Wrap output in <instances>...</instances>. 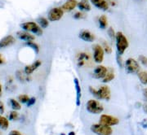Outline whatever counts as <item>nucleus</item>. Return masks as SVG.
I'll return each instance as SVG.
<instances>
[{"label": "nucleus", "instance_id": "nucleus-1", "mask_svg": "<svg viewBox=\"0 0 147 135\" xmlns=\"http://www.w3.org/2000/svg\"><path fill=\"white\" fill-rule=\"evenodd\" d=\"M89 91L94 97L100 99L110 100V90L108 86H101L98 90L95 89L92 86H89Z\"/></svg>", "mask_w": 147, "mask_h": 135}, {"label": "nucleus", "instance_id": "nucleus-2", "mask_svg": "<svg viewBox=\"0 0 147 135\" xmlns=\"http://www.w3.org/2000/svg\"><path fill=\"white\" fill-rule=\"evenodd\" d=\"M115 40L116 48H117V51H118V54L121 55L126 51V49L128 47L129 43H128V41L127 39L126 36L122 32L116 33Z\"/></svg>", "mask_w": 147, "mask_h": 135}, {"label": "nucleus", "instance_id": "nucleus-3", "mask_svg": "<svg viewBox=\"0 0 147 135\" xmlns=\"http://www.w3.org/2000/svg\"><path fill=\"white\" fill-rule=\"evenodd\" d=\"M21 29H23L24 30L28 32H32L34 34L40 36L42 34V28L38 25L35 22L33 21H28V22H25L22 23L21 25Z\"/></svg>", "mask_w": 147, "mask_h": 135}, {"label": "nucleus", "instance_id": "nucleus-4", "mask_svg": "<svg viewBox=\"0 0 147 135\" xmlns=\"http://www.w3.org/2000/svg\"><path fill=\"white\" fill-rule=\"evenodd\" d=\"M86 108L88 112L92 113V114H100L104 110L103 106L98 101L94 100V99H90L88 101Z\"/></svg>", "mask_w": 147, "mask_h": 135}, {"label": "nucleus", "instance_id": "nucleus-5", "mask_svg": "<svg viewBox=\"0 0 147 135\" xmlns=\"http://www.w3.org/2000/svg\"><path fill=\"white\" fill-rule=\"evenodd\" d=\"M91 131L96 135H111L113 130L110 126L100 125V124H95L91 126Z\"/></svg>", "mask_w": 147, "mask_h": 135}, {"label": "nucleus", "instance_id": "nucleus-6", "mask_svg": "<svg viewBox=\"0 0 147 135\" xmlns=\"http://www.w3.org/2000/svg\"><path fill=\"white\" fill-rule=\"evenodd\" d=\"M139 69H140L139 63H137V60H135L132 58H129L127 59L125 62V70L127 73L134 74V73H137L139 71Z\"/></svg>", "mask_w": 147, "mask_h": 135}, {"label": "nucleus", "instance_id": "nucleus-7", "mask_svg": "<svg viewBox=\"0 0 147 135\" xmlns=\"http://www.w3.org/2000/svg\"><path fill=\"white\" fill-rule=\"evenodd\" d=\"M119 120L115 116L110 115H101L99 120V124L106 126H114L119 124Z\"/></svg>", "mask_w": 147, "mask_h": 135}, {"label": "nucleus", "instance_id": "nucleus-8", "mask_svg": "<svg viewBox=\"0 0 147 135\" xmlns=\"http://www.w3.org/2000/svg\"><path fill=\"white\" fill-rule=\"evenodd\" d=\"M92 50H93V59H94V61L96 63H100L104 59L105 51L103 50V47L100 45H98V44H96L92 47Z\"/></svg>", "mask_w": 147, "mask_h": 135}, {"label": "nucleus", "instance_id": "nucleus-9", "mask_svg": "<svg viewBox=\"0 0 147 135\" xmlns=\"http://www.w3.org/2000/svg\"><path fill=\"white\" fill-rule=\"evenodd\" d=\"M76 60H77V64L79 67H84L89 64L91 57L86 52H79L76 56Z\"/></svg>", "mask_w": 147, "mask_h": 135}, {"label": "nucleus", "instance_id": "nucleus-10", "mask_svg": "<svg viewBox=\"0 0 147 135\" xmlns=\"http://www.w3.org/2000/svg\"><path fill=\"white\" fill-rule=\"evenodd\" d=\"M64 11L61 7H54L48 12V20L50 21H57L61 19Z\"/></svg>", "mask_w": 147, "mask_h": 135}, {"label": "nucleus", "instance_id": "nucleus-11", "mask_svg": "<svg viewBox=\"0 0 147 135\" xmlns=\"http://www.w3.org/2000/svg\"><path fill=\"white\" fill-rule=\"evenodd\" d=\"M79 37L80 39L87 42H94L95 36L92 33V32L88 30V29H84L79 33Z\"/></svg>", "mask_w": 147, "mask_h": 135}, {"label": "nucleus", "instance_id": "nucleus-12", "mask_svg": "<svg viewBox=\"0 0 147 135\" xmlns=\"http://www.w3.org/2000/svg\"><path fill=\"white\" fill-rule=\"evenodd\" d=\"M107 70H108V68L105 66L98 65L97 67L95 68L94 71H93V77L96 79H102L105 76Z\"/></svg>", "mask_w": 147, "mask_h": 135}, {"label": "nucleus", "instance_id": "nucleus-13", "mask_svg": "<svg viewBox=\"0 0 147 135\" xmlns=\"http://www.w3.org/2000/svg\"><path fill=\"white\" fill-rule=\"evenodd\" d=\"M16 36L19 39L23 40L25 42H32L35 39V37L34 35H32L31 33H28V31H18L16 33Z\"/></svg>", "mask_w": 147, "mask_h": 135}, {"label": "nucleus", "instance_id": "nucleus-14", "mask_svg": "<svg viewBox=\"0 0 147 135\" xmlns=\"http://www.w3.org/2000/svg\"><path fill=\"white\" fill-rule=\"evenodd\" d=\"M14 42H15V37L13 36L7 35V36L4 37L0 40V49L10 47Z\"/></svg>", "mask_w": 147, "mask_h": 135}, {"label": "nucleus", "instance_id": "nucleus-15", "mask_svg": "<svg viewBox=\"0 0 147 135\" xmlns=\"http://www.w3.org/2000/svg\"><path fill=\"white\" fill-rule=\"evenodd\" d=\"M41 64H42V61H40V60H36V61H34V63H32L31 64L26 65V66L25 67V68H24V71H25V73H26V74H28V75H31L32 73L36 70L37 68H38L41 66Z\"/></svg>", "mask_w": 147, "mask_h": 135}, {"label": "nucleus", "instance_id": "nucleus-16", "mask_svg": "<svg viewBox=\"0 0 147 135\" xmlns=\"http://www.w3.org/2000/svg\"><path fill=\"white\" fill-rule=\"evenodd\" d=\"M91 3L98 9L103 11H107L110 7V4L105 0H91Z\"/></svg>", "mask_w": 147, "mask_h": 135}, {"label": "nucleus", "instance_id": "nucleus-17", "mask_svg": "<svg viewBox=\"0 0 147 135\" xmlns=\"http://www.w3.org/2000/svg\"><path fill=\"white\" fill-rule=\"evenodd\" d=\"M16 77L17 78V80L19 82H22V83L28 82H30L31 80L30 75H28V74L25 73V71H22V70H17L16 71Z\"/></svg>", "mask_w": 147, "mask_h": 135}, {"label": "nucleus", "instance_id": "nucleus-18", "mask_svg": "<svg viewBox=\"0 0 147 135\" xmlns=\"http://www.w3.org/2000/svg\"><path fill=\"white\" fill-rule=\"evenodd\" d=\"M78 5V3L76 0H67L65 3H64L61 9L65 11H70L74 10Z\"/></svg>", "mask_w": 147, "mask_h": 135}, {"label": "nucleus", "instance_id": "nucleus-19", "mask_svg": "<svg viewBox=\"0 0 147 135\" xmlns=\"http://www.w3.org/2000/svg\"><path fill=\"white\" fill-rule=\"evenodd\" d=\"M74 82L75 85V89H76V94H77V98H76V105L79 106L81 104V97H82V90H81V86L79 84L78 78H74Z\"/></svg>", "mask_w": 147, "mask_h": 135}, {"label": "nucleus", "instance_id": "nucleus-20", "mask_svg": "<svg viewBox=\"0 0 147 135\" xmlns=\"http://www.w3.org/2000/svg\"><path fill=\"white\" fill-rule=\"evenodd\" d=\"M114 78H115L114 69H112L111 68H109L105 76L104 77V78H102V82L103 83H108V82H111L112 80H114Z\"/></svg>", "mask_w": 147, "mask_h": 135}, {"label": "nucleus", "instance_id": "nucleus-21", "mask_svg": "<svg viewBox=\"0 0 147 135\" xmlns=\"http://www.w3.org/2000/svg\"><path fill=\"white\" fill-rule=\"evenodd\" d=\"M78 7L80 10L85 11H88L91 10V5L88 0H81L78 3Z\"/></svg>", "mask_w": 147, "mask_h": 135}, {"label": "nucleus", "instance_id": "nucleus-22", "mask_svg": "<svg viewBox=\"0 0 147 135\" xmlns=\"http://www.w3.org/2000/svg\"><path fill=\"white\" fill-rule=\"evenodd\" d=\"M9 127V122H8V120L0 116V129L1 130H6L8 129Z\"/></svg>", "mask_w": 147, "mask_h": 135}, {"label": "nucleus", "instance_id": "nucleus-23", "mask_svg": "<svg viewBox=\"0 0 147 135\" xmlns=\"http://www.w3.org/2000/svg\"><path fill=\"white\" fill-rule=\"evenodd\" d=\"M98 22H99V27L102 29H105L107 27V17L105 16V15H102V16H100L99 20H98Z\"/></svg>", "mask_w": 147, "mask_h": 135}, {"label": "nucleus", "instance_id": "nucleus-24", "mask_svg": "<svg viewBox=\"0 0 147 135\" xmlns=\"http://www.w3.org/2000/svg\"><path fill=\"white\" fill-rule=\"evenodd\" d=\"M9 102H10L11 107V108L13 110L18 111V110H20L21 108V104H20V103H19L18 101H16V99H11L10 100H9Z\"/></svg>", "mask_w": 147, "mask_h": 135}, {"label": "nucleus", "instance_id": "nucleus-25", "mask_svg": "<svg viewBox=\"0 0 147 135\" xmlns=\"http://www.w3.org/2000/svg\"><path fill=\"white\" fill-rule=\"evenodd\" d=\"M26 46L28 47H30L32 50L35 52L36 54H38L39 52V47H38V45L36 44V43H34V42H33V41L32 42H26Z\"/></svg>", "mask_w": 147, "mask_h": 135}, {"label": "nucleus", "instance_id": "nucleus-26", "mask_svg": "<svg viewBox=\"0 0 147 135\" xmlns=\"http://www.w3.org/2000/svg\"><path fill=\"white\" fill-rule=\"evenodd\" d=\"M138 78L143 85H147V72H141L138 73Z\"/></svg>", "mask_w": 147, "mask_h": 135}, {"label": "nucleus", "instance_id": "nucleus-27", "mask_svg": "<svg viewBox=\"0 0 147 135\" xmlns=\"http://www.w3.org/2000/svg\"><path fill=\"white\" fill-rule=\"evenodd\" d=\"M38 23H39V26H41V28L45 29L48 26V21L44 17H41L38 19Z\"/></svg>", "mask_w": 147, "mask_h": 135}, {"label": "nucleus", "instance_id": "nucleus-28", "mask_svg": "<svg viewBox=\"0 0 147 135\" xmlns=\"http://www.w3.org/2000/svg\"><path fill=\"white\" fill-rule=\"evenodd\" d=\"M9 120H18L19 118V114H18V112H16V111H11L10 113H9Z\"/></svg>", "mask_w": 147, "mask_h": 135}, {"label": "nucleus", "instance_id": "nucleus-29", "mask_svg": "<svg viewBox=\"0 0 147 135\" xmlns=\"http://www.w3.org/2000/svg\"><path fill=\"white\" fill-rule=\"evenodd\" d=\"M29 99H30V97L26 94H21L18 96V100L22 104H26L29 101Z\"/></svg>", "mask_w": 147, "mask_h": 135}, {"label": "nucleus", "instance_id": "nucleus-30", "mask_svg": "<svg viewBox=\"0 0 147 135\" xmlns=\"http://www.w3.org/2000/svg\"><path fill=\"white\" fill-rule=\"evenodd\" d=\"M103 50L106 54H110L112 52V48L106 42H103Z\"/></svg>", "mask_w": 147, "mask_h": 135}, {"label": "nucleus", "instance_id": "nucleus-31", "mask_svg": "<svg viewBox=\"0 0 147 135\" xmlns=\"http://www.w3.org/2000/svg\"><path fill=\"white\" fill-rule=\"evenodd\" d=\"M108 35H109V37H110L111 39L115 38L116 33L115 32V30H114V29H113L112 27L109 28V29H108Z\"/></svg>", "mask_w": 147, "mask_h": 135}, {"label": "nucleus", "instance_id": "nucleus-32", "mask_svg": "<svg viewBox=\"0 0 147 135\" xmlns=\"http://www.w3.org/2000/svg\"><path fill=\"white\" fill-rule=\"evenodd\" d=\"M74 18L76 19V20H81V19L85 18V15H84V12H76L74 15Z\"/></svg>", "mask_w": 147, "mask_h": 135}, {"label": "nucleus", "instance_id": "nucleus-33", "mask_svg": "<svg viewBox=\"0 0 147 135\" xmlns=\"http://www.w3.org/2000/svg\"><path fill=\"white\" fill-rule=\"evenodd\" d=\"M139 60H140V62L142 63L143 65H145V66H147V57L146 56H145V55H139Z\"/></svg>", "mask_w": 147, "mask_h": 135}, {"label": "nucleus", "instance_id": "nucleus-34", "mask_svg": "<svg viewBox=\"0 0 147 135\" xmlns=\"http://www.w3.org/2000/svg\"><path fill=\"white\" fill-rule=\"evenodd\" d=\"M35 102H36V99L34 97L30 98L29 101L26 103V106L27 107H31V106H33L34 104H35Z\"/></svg>", "mask_w": 147, "mask_h": 135}, {"label": "nucleus", "instance_id": "nucleus-35", "mask_svg": "<svg viewBox=\"0 0 147 135\" xmlns=\"http://www.w3.org/2000/svg\"><path fill=\"white\" fill-rule=\"evenodd\" d=\"M140 125H142V128H144V129H147V119L142 120V121L140 122Z\"/></svg>", "mask_w": 147, "mask_h": 135}, {"label": "nucleus", "instance_id": "nucleus-36", "mask_svg": "<svg viewBox=\"0 0 147 135\" xmlns=\"http://www.w3.org/2000/svg\"><path fill=\"white\" fill-rule=\"evenodd\" d=\"M4 111H5V108H4V104L2 102V101H0V113H3L4 112Z\"/></svg>", "mask_w": 147, "mask_h": 135}, {"label": "nucleus", "instance_id": "nucleus-37", "mask_svg": "<svg viewBox=\"0 0 147 135\" xmlns=\"http://www.w3.org/2000/svg\"><path fill=\"white\" fill-rule=\"evenodd\" d=\"M9 135H23L21 134V133L17 130H11L10 133H9Z\"/></svg>", "mask_w": 147, "mask_h": 135}, {"label": "nucleus", "instance_id": "nucleus-38", "mask_svg": "<svg viewBox=\"0 0 147 135\" xmlns=\"http://www.w3.org/2000/svg\"><path fill=\"white\" fill-rule=\"evenodd\" d=\"M117 62L120 65V66H123V63H122V59H121V57H120V55H117Z\"/></svg>", "mask_w": 147, "mask_h": 135}, {"label": "nucleus", "instance_id": "nucleus-39", "mask_svg": "<svg viewBox=\"0 0 147 135\" xmlns=\"http://www.w3.org/2000/svg\"><path fill=\"white\" fill-rule=\"evenodd\" d=\"M5 63V59H4V58L3 56L0 54V65H2V64H3Z\"/></svg>", "mask_w": 147, "mask_h": 135}, {"label": "nucleus", "instance_id": "nucleus-40", "mask_svg": "<svg viewBox=\"0 0 147 135\" xmlns=\"http://www.w3.org/2000/svg\"><path fill=\"white\" fill-rule=\"evenodd\" d=\"M143 94H144V96H145V98L147 99V88H146L145 90H144V92H143Z\"/></svg>", "mask_w": 147, "mask_h": 135}, {"label": "nucleus", "instance_id": "nucleus-41", "mask_svg": "<svg viewBox=\"0 0 147 135\" xmlns=\"http://www.w3.org/2000/svg\"><path fill=\"white\" fill-rule=\"evenodd\" d=\"M2 94H3V91H2V86H1V84H0V98H1V96H2Z\"/></svg>", "mask_w": 147, "mask_h": 135}, {"label": "nucleus", "instance_id": "nucleus-42", "mask_svg": "<svg viewBox=\"0 0 147 135\" xmlns=\"http://www.w3.org/2000/svg\"><path fill=\"white\" fill-rule=\"evenodd\" d=\"M143 108H144V111H145V112L147 113V104L144 105V107H143Z\"/></svg>", "mask_w": 147, "mask_h": 135}, {"label": "nucleus", "instance_id": "nucleus-43", "mask_svg": "<svg viewBox=\"0 0 147 135\" xmlns=\"http://www.w3.org/2000/svg\"><path fill=\"white\" fill-rule=\"evenodd\" d=\"M68 135H75V133H74V131H71V132H69V133Z\"/></svg>", "mask_w": 147, "mask_h": 135}, {"label": "nucleus", "instance_id": "nucleus-44", "mask_svg": "<svg viewBox=\"0 0 147 135\" xmlns=\"http://www.w3.org/2000/svg\"><path fill=\"white\" fill-rule=\"evenodd\" d=\"M61 135H65V134H61Z\"/></svg>", "mask_w": 147, "mask_h": 135}, {"label": "nucleus", "instance_id": "nucleus-45", "mask_svg": "<svg viewBox=\"0 0 147 135\" xmlns=\"http://www.w3.org/2000/svg\"></svg>", "mask_w": 147, "mask_h": 135}]
</instances>
